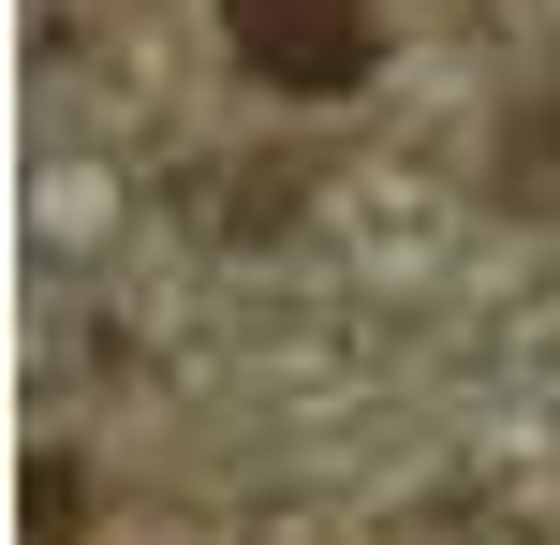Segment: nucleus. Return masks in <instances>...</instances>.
Masks as SVG:
<instances>
[{"mask_svg":"<svg viewBox=\"0 0 560 545\" xmlns=\"http://www.w3.org/2000/svg\"><path fill=\"white\" fill-rule=\"evenodd\" d=\"M222 29L266 88H310V104L369 74V0H222Z\"/></svg>","mask_w":560,"mask_h":545,"instance_id":"nucleus-1","label":"nucleus"},{"mask_svg":"<svg viewBox=\"0 0 560 545\" xmlns=\"http://www.w3.org/2000/svg\"><path fill=\"white\" fill-rule=\"evenodd\" d=\"M74 458H30V545H74Z\"/></svg>","mask_w":560,"mask_h":545,"instance_id":"nucleus-2","label":"nucleus"}]
</instances>
